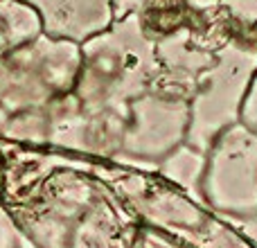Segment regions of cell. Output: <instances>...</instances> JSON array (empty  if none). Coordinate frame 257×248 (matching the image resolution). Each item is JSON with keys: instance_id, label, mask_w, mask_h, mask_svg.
<instances>
[{"instance_id": "cell-13", "label": "cell", "mask_w": 257, "mask_h": 248, "mask_svg": "<svg viewBox=\"0 0 257 248\" xmlns=\"http://www.w3.org/2000/svg\"><path fill=\"white\" fill-rule=\"evenodd\" d=\"M239 122L244 124L246 129H250L253 133H257V72L248 86V93L244 97V104H241V115Z\"/></svg>"}, {"instance_id": "cell-4", "label": "cell", "mask_w": 257, "mask_h": 248, "mask_svg": "<svg viewBox=\"0 0 257 248\" xmlns=\"http://www.w3.org/2000/svg\"><path fill=\"white\" fill-rule=\"evenodd\" d=\"M126 122L128 113L86 108L70 90L45 106L12 115L0 138L111 163L120 151Z\"/></svg>"}, {"instance_id": "cell-1", "label": "cell", "mask_w": 257, "mask_h": 248, "mask_svg": "<svg viewBox=\"0 0 257 248\" xmlns=\"http://www.w3.org/2000/svg\"><path fill=\"white\" fill-rule=\"evenodd\" d=\"M95 163L61 167L0 201L18 232L39 248H136L142 226Z\"/></svg>"}, {"instance_id": "cell-12", "label": "cell", "mask_w": 257, "mask_h": 248, "mask_svg": "<svg viewBox=\"0 0 257 248\" xmlns=\"http://www.w3.org/2000/svg\"><path fill=\"white\" fill-rule=\"evenodd\" d=\"M199 7H221L230 16L246 23H257V0H192Z\"/></svg>"}, {"instance_id": "cell-5", "label": "cell", "mask_w": 257, "mask_h": 248, "mask_svg": "<svg viewBox=\"0 0 257 248\" xmlns=\"http://www.w3.org/2000/svg\"><path fill=\"white\" fill-rule=\"evenodd\" d=\"M257 72V23L235 18L228 41L201 75L190 102L187 145L205 151L226 129L239 122L241 104Z\"/></svg>"}, {"instance_id": "cell-18", "label": "cell", "mask_w": 257, "mask_h": 248, "mask_svg": "<svg viewBox=\"0 0 257 248\" xmlns=\"http://www.w3.org/2000/svg\"><path fill=\"white\" fill-rule=\"evenodd\" d=\"M16 248H39V246H36V244H32L30 239H25V237L21 235V239H18V246H16Z\"/></svg>"}, {"instance_id": "cell-16", "label": "cell", "mask_w": 257, "mask_h": 248, "mask_svg": "<svg viewBox=\"0 0 257 248\" xmlns=\"http://www.w3.org/2000/svg\"><path fill=\"white\" fill-rule=\"evenodd\" d=\"M147 3H151V0H113V16H115V21L126 18L131 14H138Z\"/></svg>"}, {"instance_id": "cell-6", "label": "cell", "mask_w": 257, "mask_h": 248, "mask_svg": "<svg viewBox=\"0 0 257 248\" xmlns=\"http://www.w3.org/2000/svg\"><path fill=\"white\" fill-rule=\"evenodd\" d=\"M81 68V45L48 34L0 57V106L25 113L72 90Z\"/></svg>"}, {"instance_id": "cell-11", "label": "cell", "mask_w": 257, "mask_h": 248, "mask_svg": "<svg viewBox=\"0 0 257 248\" xmlns=\"http://www.w3.org/2000/svg\"><path fill=\"white\" fill-rule=\"evenodd\" d=\"M43 34L41 16L23 0H0V57Z\"/></svg>"}, {"instance_id": "cell-14", "label": "cell", "mask_w": 257, "mask_h": 248, "mask_svg": "<svg viewBox=\"0 0 257 248\" xmlns=\"http://www.w3.org/2000/svg\"><path fill=\"white\" fill-rule=\"evenodd\" d=\"M223 221L230 223L253 248H257V214L250 217H223Z\"/></svg>"}, {"instance_id": "cell-10", "label": "cell", "mask_w": 257, "mask_h": 248, "mask_svg": "<svg viewBox=\"0 0 257 248\" xmlns=\"http://www.w3.org/2000/svg\"><path fill=\"white\" fill-rule=\"evenodd\" d=\"M205 163H208V154L196 147L183 142L181 147L172 151L163 163L158 165V176L165 178L169 185L181 190L196 203L208 205L203 196V176H205Z\"/></svg>"}, {"instance_id": "cell-15", "label": "cell", "mask_w": 257, "mask_h": 248, "mask_svg": "<svg viewBox=\"0 0 257 248\" xmlns=\"http://www.w3.org/2000/svg\"><path fill=\"white\" fill-rule=\"evenodd\" d=\"M18 239H21V232H18L14 219L9 217V212L0 203V248H16Z\"/></svg>"}, {"instance_id": "cell-7", "label": "cell", "mask_w": 257, "mask_h": 248, "mask_svg": "<svg viewBox=\"0 0 257 248\" xmlns=\"http://www.w3.org/2000/svg\"><path fill=\"white\" fill-rule=\"evenodd\" d=\"M190 102L147 90L128 104V122L113 165L156 174L176 147L187 142Z\"/></svg>"}, {"instance_id": "cell-19", "label": "cell", "mask_w": 257, "mask_h": 248, "mask_svg": "<svg viewBox=\"0 0 257 248\" xmlns=\"http://www.w3.org/2000/svg\"><path fill=\"white\" fill-rule=\"evenodd\" d=\"M0 194H3V156H0Z\"/></svg>"}, {"instance_id": "cell-3", "label": "cell", "mask_w": 257, "mask_h": 248, "mask_svg": "<svg viewBox=\"0 0 257 248\" xmlns=\"http://www.w3.org/2000/svg\"><path fill=\"white\" fill-rule=\"evenodd\" d=\"M156 75V45L142 34L138 14H131L81 43L72 93L86 108L128 113V104L149 90Z\"/></svg>"}, {"instance_id": "cell-2", "label": "cell", "mask_w": 257, "mask_h": 248, "mask_svg": "<svg viewBox=\"0 0 257 248\" xmlns=\"http://www.w3.org/2000/svg\"><path fill=\"white\" fill-rule=\"evenodd\" d=\"M95 174L111 185L142 228L187 248H253L217 212L196 203L158 174L113 163H95Z\"/></svg>"}, {"instance_id": "cell-8", "label": "cell", "mask_w": 257, "mask_h": 248, "mask_svg": "<svg viewBox=\"0 0 257 248\" xmlns=\"http://www.w3.org/2000/svg\"><path fill=\"white\" fill-rule=\"evenodd\" d=\"M205 203L219 217L257 214V133L232 124L208 149Z\"/></svg>"}, {"instance_id": "cell-17", "label": "cell", "mask_w": 257, "mask_h": 248, "mask_svg": "<svg viewBox=\"0 0 257 248\" xmlns=\"http://www.w3.org/2000/svg\"><path fill=\"white\" fill-rule=\"evenodd\" d=\"M9 117H12V115H9V113H7V111H5V108H3V106H0V133H3L5 124H7V122H9Z\"/></svg>"}, {"instance_id": "cell-9", "label": "cell", "mask_w": 257, "mask_h": 248, "mask_svg": "<svg viewBox=\"0 0 257 248\" xmlns=\"http://www.w3.org/2000/svg\"><path fill=\"white\" fill-rule=\"evenodd\" d=\"M39 12L43 34L86 43L113 25V0H23Z\"/></svg>"}]
</instances>
